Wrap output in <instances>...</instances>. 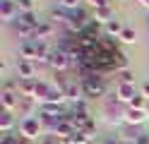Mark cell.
<instances>
[{
    "label": "cell",
    "mask_w": 149,
    "mask_h": 144,
    "mask_svg": "<svg viewBox=\"0 0 149 144\" xmlns=\"http://www.w3.org/2000/svg\"><path fill=\"white\" fill-rule=\"evenodd\" d=\"M116 94H118V101H123V103H127V106H130V101H132L135 96H137L135 84H118Z\"/></svg>",
    "instance_id": "11"
},
{
    "label": "cell",
    "mask_w": 149,
    "mask_h": 144,
    "mask_svg": "<svg viewBox=\"0 0 149 144\" xmlns=\"http://www.w3.org/2000/svg\"><path fill=\"white\" fill-rule=\"evenodd\" d=\"M101 144H120V142H118V139H113V137H108V139H104Z\"/></svg>",
    "instance_id": "30"
},
{
    "label": "cell",
    "mask_w": 149,
    "mask_h": 144,
    "mask_svg": "<svg viewBox=\"0 0 149 144\" xmlns=\"http://www.w3.org/2000/svg\"><path fill=\"white\" fill-rule=\"evenodd\" d=\"M123 144H135V142H123Z\"/></svg>",
    "instance_id": "33"
},
{
    "label": "cell",
    "mask_w": 149,
    "mask_h": 144,
    "mask_svg": "<svg viewBox=\"0 0 149 144\" xmlns=\"http://www.w3.org/2000/svg\"><path fill=\"white\" fill-rule=\"evenodd\" d=\"M147 120H149V106H147Z\"/></svg>",
    "instance_id": "32"
},
{
    "label": "cell",
    "mask_w": 149,
    "mask_h": 144,
    "mask_svg": "<svg viewBox=\"0 0 149 144\" xmlns=\"http://www.w3.org/2000/svg\"><path fill=\"white\" fill-rule=\"evenodd\" d=\"M55 34H58V26H55L51 19H46V22H41L39 26H36V34H34V41H46V38H53Z\"/></svg>",
    "instance_id": "6"
},
{
    "label": "cell",
    "mask_w": 149,
    "mask_h": 144,
    "mask_svg": "<svg viewBox=\"0 0 149 144\" xmlns=\"http://www.w3.org/2000/svg\"><path fill=\"white\" fill-rule=\"evenodd\" d=\"M19 60L36 63L39 60V43L36 41H22L19 43Z\"/></svg>",
    "instance_id": "5"
},
{
    "label": "cell",
    "mask_w": 149,
    "mask_h": 144,
    "mask_svg": "<svg viewBox=\"0 0 149 144\" xmlns=\"http://www.w3.org/2000/svg\"><path fill=\"white\" fill-rule=\"evenodd\" d=\"M24 118H34V99H26V96H19V106H17Z\"/></svg>",
    "instance_id": "13"
},
{
    "label": "cell",
    "mask_w": 149,
    "mask_h": 144,
    "mask_svg": "<svg viewBox=\"0 0 149 144\" xmlns=\"http://www.w3.org/2000/svg\"><path fill=\"white\" fill-rule=\"evenodd\" d=\"M130 108H137V111H147V99L142 94H137L132 101H130Z\"/></svg>",
    "instance_id": "21"
},
{
    "label": "cell",
    "mask_w": 149,
    "mask_h": 144,
    "mask_svg": "<svg viewBox=\"0 0 149 144\" xmlns=\"http://www.w3.org/2000/svg\"><path fill=\"white\" fill-rule=\"evenodd\" d=\"M17 7H19V12H34L36 3L34 0H17Z\"/></svg>",
    "instance_id": "23"
},
{
    "label": "cell",
    "mask_w": 149,
    "mask_h": 144,
    "mask_svg": "<svg viewBox=\"0 0 149 144\" xmlns=\"http://www.w3.org/2000/svg\"><path fill=\"white\" fill-rule=\"evenodd\" d=\"M139 94H142L144 99L149 101V82H144V84H142V91H139Z\"/></svg>",
    "instance_id": "29"
},
{
    "label": "cell",
    "mask_w": 149,
    "mask_h": 144,
    "mask_svg": "<svg viewBox=\"0 0 149 144\" xmlns=\"http://www.w3.org/2000/svg\"><path fill=\"white\" fill-rule=\"evenodd\" d=\"M36 89H39V79H19L17 82V94L19 96L36 101Z\"/></svg>",
    "instance_id": "7"
},
{
    "label": "cell",
    "mask_w": 149,
    "mask_h": 144,
    "mask_svg": "<svg viewBox=\"0 0 149 144\" xmlns=\"http://www.w3.org/2000/svg\"><path fill=\"white\" fill-rule=\"evenodd\" d=\"M0 19L7 22V24L19 19V7H17V0H0Z\"/></svg>",
    "instance_id": "4"
},
{
    "label": "cell",
    "mask_w": 149,
    "mask_h": 144,
    "mask_svg": "<svg viewBox=\"0 0 149 144\" xmlns=\"http://www.w3.org/2000/svg\"><path fill=\"white\" fill-rule=\"evenodd\" d=\"M104 26H106V36H113V38H120V34H123V29H125L118 19H111V22L104 24Z\"/></svg>",
    "instance_id": "18"
},
{
    "label": "cell",
    "mask_w": 149,
    "mask_h": 144,
    "mask_svg": "<svg viewBox=\"0 0 149 144\" xmlns=\"http://www.w3.org/2000/svg\"><path fill=\"white\" fill-rule=\"evenodd\" d=\"M118 77H120V84H135V72H132V70L118 72Z\"/></svg>",
    "instance_id": "22"
},
{
    "label": "cell",
    "mask_w": 149,
    "mask_h": 144,
    "mask_svg": "<svg viewBox=\"0 0 149 144\" xmlns=\"http://www.w3.org/2000/svg\"><path fill=\"white\" fill-rule=\"evenodd\" d=\"M63 101H65V91H60L58 86L51 84V89H48V94H46L43 103H58V106H63Z\"/></svg>",
    "instance_id": "12"
},
{
    "label": "cell",
    "mask_w": 149,
    "mask_h": 144,
    "mask_svg": "<svg viewBox=\"0 0 149 144\" xmlns=\"http://www.w3.org/2000/svg\"><path fill=\"white\" fill-rule=\"evenodd\" d=\"M19 134L24 139H41L43 137V130H41L39 118H24L19 122Z\"/></svg>",
    "instance_id": "2"
},
{
    "label": "cell",
    "mask_w": 149,
    "mask_h": 144,
    "mask_svg": "<svg viewBox=\"0 0 149 144\" xmlns=\"http://www.w3.org/2000/svg\"><path fill=\"white\" fill-rule=\"evenodd\" d=\"M82 94L87 96V99H99V96H104L106 94V82H104V74H96V72H91L87 77H82Z\"/></svg>",
    "instance_id": "1"
},
{
    "label": "cell",
    "mask_w": 149,
    "mask_h": 144,
    "mask_svg": "<svg viewBox=\"0 0 149 144\" xmlns=\"http://www.w3.org/2000/svg\"><path fill=\"white\" fill-rule=\"evenodd\" d=\"M48 65L53 67L55 72L68 70V67H70V53H68V51H63V48H53L51 55H48Z\"/></svg>",
    "instance_id": "3"
},
{
    "label": "cell",
    "mask_w": 149,
    "mask_h": 144,
    "mask_svg": "<svg viewBox=\"0 0 149 144\" xmlns=\"http://www.w3.org/2000/svg\"><path fill=\"white\" fill-rule=\"evenodd\" d=\"M0 144H26V139L24 137H12V134H3Z\"/></svg>",
    "instance_id": "24"
},
{
    "label": "cell",
    "mask_w": 149,
    "mask_h": 144,
    "mask_svg": "<svg viewBox=\"0 0 149 144\" xmlns=\"http://www.w3.org/2000/svg\"><path fill=\"white\" fill-rule=\"evenodd\" d=\"M137 3L142 5V7H147V10H149V0H137Z\"/></svg>",
    "instance_id": "31"
},
{
    "label": "cell",
    "mask_w": 149,
    "mask_h": 144,
    "mask_svg": "<svg viewBox=\"0 0 149 144\" xmlns=\"http://www.w3.org/2000/svg\"><path fill=\"white\" fill-rule=\"evenodd\" d=\"M17 22H22V24H29V26H39L41 22L36 19V12H19V19Z\"/></svg>",
    "instance_id": "19"
},
{
    "label": "cell",
    "mask_w": 149,
    "mask_h": 144,
    "mask_svg": "<svg viewBox=\"0 0 149 144\" xmlns=\"http://www.w3.org/2000/svg\"><path fill=\"white\" fill-rule=\"evenodd\" d=\"M147 120V111H137V108H130L127 106V111H125V118H123V122H127V125H139V122H144Z\"/></svg>",
    "instance_id": "10"
},
{
    "label": "cell",
    "mask_w": 149,
    "mask_h": 144,
    "mask_svg": "<svg viewBox=\"0 0 149 144\" xmlns=\"http://www.w3.org/2000/svg\"><path fill=\"white\" fill-rule=\"evenodd\" d=\"M17 77L19 79H36V65L29 60H17Z\"/></svg>",
    "instance_id": "8"
},
{
    "label": "cell",
    "mask_w": 149,
    "mask_h": 144,
    "mask_svg": "<svg viewBox=\"0 0 149 144\" xmlns=\"http://www.w3.org/2000/svg\"><path fill=\"white\" fill-rule=\"evenodd\" d=\"M60 7L63 10H77L79 7V0H60Z\"/></svg>",
    "instance_id": "26"
},
{
    "label": "cell",
    "mask_w": 149,
    "mask_h": 144,
    "mask_svg": "<svg viewBox=\"0 0 149 144\" xmlns=\"http://www.w3.org/2000/svg\"><path fill=\"white\" fill-rule=\"evenodd\" d=\"M39 144H60V137L58 134H43L39 139Z\"/></svg>",
    "instance_id": "25"
},
{
    "label": "cell",
    "mask_w": 149,
    "mask_h": 144,
    "mask_svg": "<svg viewBox=\"0 0 149 144\" xmlns=\"http://www.w3.org/2000/svg\"><path fill=\"white\" fill-rule=\"evenodd\" d=\"M135 144H149V134H139L135 139Z\"/></svg>",
    "instance_id": "28"
},
{
    "label": "cell",
    "mask_w": 149,
    "mask_h": 144,
    "mask_svg": "<svg viewBox=\"0 0 149 144\" xmlns=\"http://www.w3.org/2000/svg\"><path fill=\"white\" fill-rule=\"evenodd\" d=\"M87 3L94 7V10H99V7H106V5H108V0H87Z\"/></svg>",
    "instance_id": "27"
},
{
    "label": "cell",
    "mask_w": 149,
    "mask_h": 144,
    "mask_svg": "<svg viewBox=\"0 0 149 144\" xmlns=\"http://www.w3.org/2000/svg\"><path fill=\"white\" fill-rule=\"evenodd\" d=\"M0 103H3V111H17V106H19V99H17L15 91H7L3 89V94H0Z\"/></svg>",
    "instance_id": "9"
},
{
    "label": "cell",
    "mask_w": 149,
    "mask_h": 144,
    "mask_svg": "<svg viewBox=\"0 0 149 144\" xmlns=\"http://www.w3.org/2000/svg\"><path fill=\"white\" fill-rule=\"evenodd\" d=\"M111 17H113V7H111V5L94 10V19H99L101 24H108V22H111Z\"/></svg>",
    "instance_id": "17"
},
{
    "label": "cell",
    "mask_w": 149,
    "mask_h": 144,
    "mask_svg": "<svg viewBox=\"0 0 149 144\" xmlns=\"http://www.w3.org/2000/svg\"><path fill=\"white\" fill-rule=\"evenodd\" d=\"M39 113L60 118V115H63V106H58V103H39Z\"/></svg>",
    "instance_id": "14"
},
{
    "label": "cell",
    "mask_w": 149,
    "mask_h": 144,
    "mask_svg": "<svg viewBox=\"0 0 149 144\" xmlns=\"http://www.w3.org/2000/svg\"><path fill=\"white\" fill-rule=\"evenodd\" d=\"M65 99L72 101V103L82 101V86H79V84H74V82H70V86L65 89Z\"/></svg>",
    "instance_id": "16"
},
{
    "label": "cell",
    "mask_w": 149,
    "mask_h": 144,
    "mask_svg": "<svg viewBox=\"0 0 149 144\" xmlns=\"http://www.w3.org/2000/svg\"><path fill=\"white\" fill-rule=\"evenodd\" d=\"M120 41H123V43H135V41H137V34H135V29L125 26V29H123V34H120Z\"/></svg>",
    "instance_id": "20"
},
{
    "label": "cell",
    "mask_w": 149,
    "mask_h": 144,
    "mask_svg": "<svg viewBox=\"0 0 149 144\" xmlns=\"http://www.w3.org/2000/svg\"><path fill=\"white\" fill-rule=\"evenodd\" d=\"M12 125H15V115H12L10 111H3V115H0V132H3V134H10Z\"/></svg>",
    "instance_id": "15"
}]
</instances>
